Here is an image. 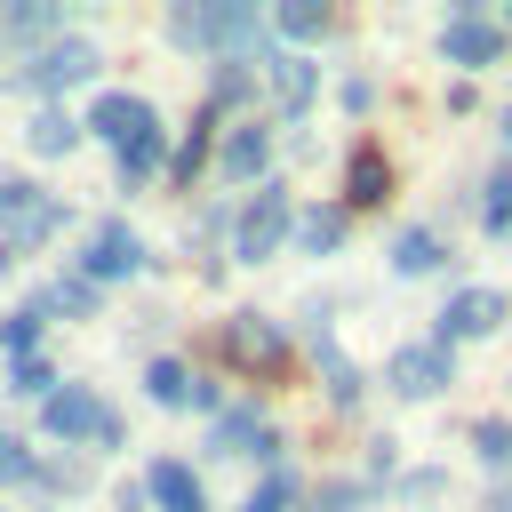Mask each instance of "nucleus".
Masks as SVG:
<instances>
[{
    "label": "nucleus",
    "mask_w": 512,
    "mask_h": 512,
    "mask_svg": "<svg viewBox=\"0 0 512 512\" xmlns=\"http://www.w3.org/2000/svg\"><path fill=\"white\" fill-rule=\"evenodd\" d=\"M40 424H48L56 440H120V416H112L88 384H56L48 408H40Z\"/></svg>",
    "instance_id": "nucleus-1"
},
{
    "label": "nucleus",
    "mask_w": 512,
    "mask_h": 512,
    "mask_svg": "<svg viewBox=\"0 0 512 512\" xmlns=\"http://www.w3.org/2000/svg\"><path fill=\"white\" fill-rule=\"evenodd\" d=\"M56 224H64V200H56V192H40V184H24V176L0 184V232H8V240H48Z\"/></svg>",
    "instance_id": "nucleus-2"
},
{
    "label": "nucleus",
    "mask_w": 512,
    "mask_h": 512,
    "mask_svg": "<svg viewBox=\"0 0 512 512\" xmlns=\"http://www.w3.org/2000/svg\"><path fill=\"white\" fill-rule=\"evenodd\" d=\"M280 240H288V192H256V200H248V216H240L232 256H240V264H264Z\"/></svg>",
    "instance_id": "nucleus-3"
},
{
    "label": "nucleus",
    "mask_w": 512,
    "mask_h": 512,
    "mask_svg": "<svg viewBox=\"0 0 512 512\" xmlns=\"http://www.w3.org/2000/svg\"><path fill=\"white\" fill-rule=\"evenodd\" d=\"M392 392H408V400L448 392V344H440V336H432V344H400V352H392Z\"/></svg>",
    "instance_id": "nucleus-4"
},
{
    "label": "nucleus",
    "mask_w": 512,
    "mask_h": 512,
    "mask_svg": "<svg viewBox=\"0 0 512 512\" xmlns=\"http://www.w3.org/2000/svg\"><path fill=\"white\" fill-rule=\"evenodd\" d=\"M88 72H96V48H88V40H48V48L32 56V72H24V80H32L40 96H56V88H80Z\"/></svg>",
    "instance_id": "nucleus-5"
},
{
    "label": "nucleus",
    "mask_w": 512,
    "mask_h": 512,
    "mask_svg": "<svg viewBox=\"0 0 512 512\" xmlns=\"http://www.w3.org/2000/svg\"><path fill=\"white\" fill-rule=\"evenodd\" d=\"M136 264H144V240H136L128 224H96V232H88V256H80L88 280H128Z\"/></svg>",
    "instance_id": "nucleus-6"
},
{
    "label": "nucleus",
    "mask_w": 512,
    "mask_h": 512,
    "mask_svg": "<svg viewBox=\"0 0 512 512\" xmlns=\"http://www.w3.org/2000/svg\"><path fill=\"white\" fill-rule=\"evenodd\" d=\"M144 392H152V400H168V408H208V416H224L216 384H208V376H192L184 360H152V368H144Z\"/></svg>",
    "instance_id": "nucleus-7"
},
{
    "label": "nucleus",
    "mask_w": 512,
    "mask_h": 512,
    "mask_svg": "<svg viewBox=\"0 0 512 512\" xmlns=\"http://www.w3.org/2000/svg\"><path fill=\"white\" fill-rule=\"evenodd\" d=\"M224 360H240V368H256V376H272V368L288 360V344H280L256 312H240V320H224Z\"/></svg>",
    "instance_id": "nucleus-8"
},
{
    "label": "nucleus",
    "mask_w": 512,
    "mask_h": 512,
    "mask_svg": "<svg viewBox=\"0 0 512 512\" xmlns=\"http://www.w3.org/2000/svg\"><path fill=\"white\" fill-rule=\"evenodd\" d=\"M488 328H504V288H464V296H448L440 344H448V336H488Z\"/></svg>",
    "instance_id": "nucleus-9"
},
{
    "label": "nucleus",
    "mask_w": 512,
    "mask_h": 512,
    "mask_svg": "<svg viewBox=\"0 0 512 512\" xmlns=\"http://www.w3.org/2000/svg\"><path fill=\"white\" fill-rule=\"evenodd\" d=\"M88 128H96V144H120V152H128V144L152 128V104H144V96H96Z\"/></svg>",
    "instance_id": "nucleus-10"
},
{
    "label": "nucleus",
    "mask_w": 512,
    "mask_h": 512,
    "mask_svg": "<svg viewBox=\"0 0 512 512\" xmlns=\"http://www.w3.org/2000/svg\"><path fill=\"white\" fill-rule=\"evenodd\" d=\"M144 496H152L160 512H208V496H200L192 464H176V456H160V464L144 472Z\"/></svg>",
    "instance_id": "nucleus-11"
},
{
    "label": "nucleus",
    "mask_w": 512,
    "mask_h": 512,
    "mask_svg": "<svg viewBox=\"0 0 512 512\" xmlns=\"http://www.w3.org/2000/svg\"><path fill=\"white\" fill-rule=\"evenodd\" d=\"M440 48H448V56H456V64H496V56H504V32H496V24H488V16H456V24H448V40H440Z\"/></svg>",
    "instance_id": "nucleus-12"
},
{
    "label": "nucleus",
    "mask_w": 512,
    "mask_h": 512,
    "mask_svg": "<svg viewBox=\"0 0 512 512\" xmlns=\"http://www.w3.org/2000/svg\"><path fill=\"white\" fill-rule=\"evenodd\" d=\"M264 160H272V128H232L216 144V176H256Z\"/></svg>",
    "instance_id": "nucleus-13"
},
{
    "label": "nucleus",
    "mask_w": 512,
    "mask_h": 512,
    "mask_svg": "<svg viewBox=\"0 0 512 512\" xmlns=\"http://www.w3.org/2000/svg\"><path fill=\"white\" fill-rule=\"evenodd\" d=\"M384 192H392V168H384V152H376V144H360V152H352V168H344V200L376 208Z\"/></svg>",
    "instance_id": "nucleus-14"
},
{
    "label": "nucleus",
    "mask_w": 512,
    "mask_h": 512,
    "mask_svg": "<svg viewBox=\"0 0 512 512\" xmlns=\"http://www.w3.org/2000/svg\"><path fill=\"white\" fill-rule=\"evenodd\" d=\"M216 448H248V456H272V424L256 408H224L216 416Z\"/></svg>",
    "instance_id": "nucleus-15"
},
{
    "label": "nucleus",
    "mask_w": 512,
    "mask_h": 512,
    "mask_svg": "<svg viewBox=\"0 0 512 512\" xmlns=\"http://www.w3.org/2000/svg\"><path fill=\"white\" fill-rule=\"evenodd\" d=\"M24 136H32V152H48V160H56V152H72V144H80V120H64V112L48 104V112H32V128H24Z\"/></svg>",
    "instance_id": "nucleus-16"
},
{
    "label": "nucleus",
    "mask_w": 512,
    "mask_h": 512,
    "mask_svg": "<svg viewBox=\"0 0 512 512\" xmlns=\"http://www.w3.org/2000/svg\"><path fill=\"white\" fill-rule=\"evenodd\" d=\"M280 32H296V40H320L328 24H336V8H320V0H280V16H272Z\"/></svg>",
    "instance_id": "nucleus-17"
},
{
    "label": "nucleus",
    "mask_w": 512,
    "mask_h": 512,
    "mask_svg": "<svg viewBox=\"0 0 512 512\" xmlns=\"http://www.w3.org/2000/svg\"><path fill=\"white\" fill-rule=\"evenodd\" d=\"M392 264H400V272H440L448 256H440V240H432V232H416V224H408V232L392 240Z\"/></svg>",
    "instance_id": "nucleus-18"
},
{
    "label": "nucleus",
    "mask_w": 512,
    "mask_h": 512,
    "mask_svg": "<svg viewBox=\"0 0 512 512\" xmlns=\"http://www.w3.org/2000/svg\"><path fill=\"white\" fill-rule=\"evenodd\" d=\"M160 152H168V136H160V120H152V128H144V136L120 152V176H128V184H144V176L160 168Z\"/></svg>",
    "instance_id": "nucleus-19"
},
{
    "label": "nucleus",
    "mask_w": 512,
    "mask_h": 512,
    "mask_svg": "<svg viewBox=\"0 0 512 512\" xmlns=\"http://www.w3.org/2000/svg\"><path fill=\"white\" fill-rule=\"evenodd\" d=\"M296 232H304V248H312V256H328V248L344 240V208H312Z\"/></svg>",
    "instance_id": "nucleus-20"
},
{
    "label": "nucleus",
    "mask_w": 512,
    "mask_h": 512,
    "mask_svg": "<svg viewBox=\"0 0 512 512\" xmlns=\"http://www.w3.org/2000/svg\"><path fill=\"white\" fill-rule=\"evenodd\" d=\"M272 88H280V104L296 112V104L312 96V64H296V56H280V64H272Z\"/></svg>",
    "instance_id": "nucleus-21"
},
{
    "label": "nucleus",
    "mask_w": 512,
    "mask_h": 512,
    "mask_svg": "<svg viewBox=\"0 0 512 512\" xmlns=\"http://www.w3.org/2000/svg\"><path fill=\"white\" fill-rule=\"evenodd\" d=\"M472 448H480V464H512V424H472Z\"/></svg>",
    "instance_id": "nucleus-22"
},
{
    "label": "nucleus",
    "mask_w": 512,
    "mask_h": 512,
    "mask_svg": "<svg viewBox=\"0 0 512 512\" xmlns=\"http://www.w3.org/2000/svg\"><path fill=\"white\" fill-rule=\"evenodd\" d=\"M480 192H488V200H480V216H488V224H512V168H496Z\"/></svg>",
    "instance_id": "nucleus-23"
},
{
    "label": "nucleus",
    "mask_w": 512,
    "mask_h": 512,
    "mask_svg": "<svg viewBox=\"0 0 512 512\" xmlns=\"http://www.w3.org/2000/svg\"><path fill=\"white\" fill-rule=\"evenodd\" d=\"M240 512H288V472H264L256 488H248V504Z\"/></svg>",
    "instance_id": "nucleus-24"
},
{
    "label": "nucleus",
    "mask_w": 512,
    "mask_h": 512,
    "mask_svg": "<svg viewBox=\"0 0 512 512\" xmlns=\"http://www.w3.org/2000/svg\"><path fill=\"white\" fill-rule=\"evenodd\" d=\"M0 480H32V456H24L16 432H0Z\"/></svg>",
    "instance_id": "nucleus-25"
},
{
    "label": "nucleus",
    "mask_w": 512,
    "mask_h": 512,
    "mask_svg": "<svg viewBox=\"0 0 512 512\" xmlns=\"http://www.w3.org/2000/svg\"><path fill=\"white\" fill-rule=\"evenodd\" d=\"M0 336H8V344H16V352H24V360H32V336H40V312H32V304H24V312H16V320H8V328H0Z\"/></svg>",
    "instance_id": "nucleus-26"
},
{
    "label": "nucleus",
    "mask_w": 512,
    "mask_h": 512,
    "mask_svg": "<svg viewBox=\"0 0 512 512\" xmlns=\"http://www.w3.org/2000/svg\"><path fill=\"white\" fill-rule=\"evenodd\" d=\"M48 304H64V312H88V304H96V280H64Z\"/></svg>",
    "instance_id": "nucleus-27"
},
{
    "label": "nucleus",
    "mask_w": 512,
    "mask_h": 512,
    "mask_svg": "<svg viewBox=\"0 0 512 512\" xmlns=\"http://www.w3.org/2000/svg\"><path fill=\"white\" fill-rule=\"evenodd\" d=\"M16 392H56V376L40 360H16Z\"/></svg>",
    "instance_id": "nucleus-28"
},
{
    "label": "nucleus",
    "mask_w": 512,
    "mask_h": 512,
    "mask_svg": "<svg viewBox=\"0 0 512 512\" xmlns=\"http://www.w3.org/2000/svg\"><path fill=\"white\" fill-rule=\"evenodd\" d=\"M312 512H352V488H344V480H328V488L312 496Z\"/></svg>",
    "instance_id": "nucleus-29"
},
{
    "label": "nucleus",
    "mask_w": 512,
    "mask_h": 512,
    "mask_svg": "<svg viewBox=\"0 0 512 512\" xmlns=\"http://www.w3.org/2000/svg\"><path fill=\"white\" fill-rule=\"evenodd\" d=\"M120 512H136V496H120Z\"/></svg>",
    "instance_id": "nucleus-30"
},
{
    "label": "nucleus",
    "mask_w": 512,
    "mask_h": 512,
    "mask_svg": "<svg viewBox=\"0 0 512 512\" xmlns=\"http://www.w3.org/2000/svg\"><path fill=\"white\" fill-rule=\"evenodd\" d=\"M504 136H512V120H504Z\"/></svg>",
    "instance_id": "nucleus-31"
}]
</instances>
